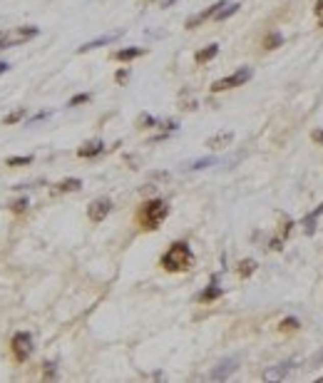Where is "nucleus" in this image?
Listing matches in <instances>:
<instances>
[{"mask_svg":"<svg viewBox=\"0 0 323 383\" xmlns=\"http://www.w3.org/2000/svg\"><path fill=\"white\" fill-rule=\"evenodd\" d=\"M191 261H194V254H191L187 242L171 244L169 251L162 256V267L167 269V271H187L191 267Z\"/></svg>","mask_w":323,"mask_h":383,"instance_id":"f257e3e1","label":"nucleus"},{"mask_svg":"<svg viewBox=\"0 0 323 383\" xmlns=\"http://www.w3.org/2000/svg\"><path fill=\"white\" fill-rule=\"evenodd\" d=\"M167 214H169V204L164 199H150L139 209V224L144 229H159V224L167 219Z\"/></svg>","mask_w":323,"mask_h":383,"instance_id":"f03ea898","label":"nucleus"},{"mask_svg":"<svg viewBox=\"0 0 323 383\" xmlns=\"http://www.w3.org/2000/svg\"><path fill=\"white\" fill-rule=\"evenodd\" d=\"M251 67H239L234 75L229 77H221V80H216L214 85H211V92H224V90H231V87H239V85H244L251 80Z\"/></svg>","mask_w":323,"mask_h":383,"instance_id":"7ed1b4c3","label":"nucleus"},{"mask_svg":"<svg viewBox=\"0 0 323 383\" xmlns=\"http://www.w3.org/2000/svg\"><path fill=\"white\" fill-rule=\"evenodd\" d=\"M10 348H13L15 361H28V358H30V353H33V336H30V333H25V331H20V333L13 336Z\"/></svg>","mask_w":323,"mask_h":383,"instance_id":"20e7f679","label":"nucleus"},{"mask_svg":"<svg viewBox=\"0 0 323 383\" xmlns=\"http://www.w3.org/2000/svg\"><path fill=\"white\" fill-rule=\"evenodd\" d=\"M110 211H112V202H110L107 197H102V199H95V202L87 207V217H90L92 222H102V219H107Z\"/></svg>","mask_w":323,"mask_h":383,"instance_id":"39448f33","label":"nucleus"},{"mask_svg":"<svg viewBox=\"0 0 323 383\" xmlns=\"http://www.w3.org/2000/svg\"><path fill=\"white\" fill-rule=\"evenodd\" d=\"M117 38H122V30H117V33H107V35H100V38L90 40V42H85V45H80L77 47V53H90V50H95V47H102V45H110L114 42Z\"/></svg>","mask_w":323,"mask_h":383,"instance_id":"423d86ee","label":"nucleus"},{"mask_svg":"<svg viewBox=\"0 0 323 383\" xmlns=\"http://www.w3.org/2000/svg\"><path fill=\"white\" fill-rule=\"evenodd\" d=\"M224 5H227V0H219L216 5H211V8H207L204 13H199V15H194V18H189V20H187V28H189V30H191V28H196L199 22H204V20L214 18V15H216V13H219V10H221Z\"/></svg>","mask_w":323,"mask_h":383,"instance_id":"0eeeda50","label":"nucleus"},{"mask_svg":"<svg viewBox=\"0 0 323 383\" xmlns=\"http://www.w3.org/2000/svg\"><path fill=\"white\" fill-rule=\"evenodd\" d=\"M231 142H234V132H219V134H214V137L207 139V147H211V150H221V147H227V145H231Z\"/></svg>","mask_w":323,"mask_h":383,"instance_id":"6e6552de","label":"nucleus"},{"mask_svg":"<svg viewBox=\"0 0 323 383\" xmlns=\"http://www.w3.org/2000/svg\"><path fill=\"white\" fill-rule=\"evenodd\" d=\"M293 366H296V361H284V364H279L276 368L266 371V373H264V378H266V381H276V378H284V376L288 373V371H291V368H293Z\"/></svg>","mask_w":323,"mask_h":383,"instance_id":"1a4fd4ad","label":"nucleus"},{"mask_svg":"<svg viewBox=\"0 0 323 383\" xmlns=\"http://www.w3.org/2000/svg\"><path fill=\"white\" fill-rule=\"evenodd\" d=\"M102 150H105L102 139H90V142H85V145L77 150V154H80V157H95V154H100Z\"/></svg>","mask_w":323,"mask_h":383,"instance_id":"9d476101","label":"nucleus"},{"mask_svg":"<svg viewBox=\"0 0 323 383\" xmlns=\"http://www.w3.org/2000/svg\"><path fill=\"white\" fill-rule=\"evenodd\" d=\"M216 55H219V45H216V42H211V45H207L204 50H199V53L194 55V60H196V65H204V62L214 60Z\"/></svg>","mask_w":323,"mask_h":383,"instance_id":"9b49d317","label":"nucleus"},{"mask_svg":"<svg viewBox=\"0 0 323 383\" xmlns=\"http://www.w3.org/2000/svg\"><path fill=\"white\" fill-rule=\"evenodd\" d=\"M234 368H236V361H234V358H229V361H224V364H219V368H214V371H211V378H214V381H224Z\"/></svg>","mask_w":323,"mask_h":383,"instance_id":"f8f14e48","label":"nucleus"},{"mask_svg":"<svg viewBox=\"0 0 323 383\" xmlns=\"http://www.w3.org/2000/svg\"><path fill=\"white\" fill-rule=\"evenodd\" d=\"M147 50L144 47H125V50H119L114 58L119 60V62H130V60H134V58H142Z\"/></svg>","mask_w":323,"mask_h":383,"instance_id":"ddd939ff","label":"nucleus"},{"mask_svg":"<svg viewBox=\"0 0 323 383\" xmlns=\"http://www.w3.org/2000/svg\"><path fill=\"white\" fill-rule=\"evenodd\" d=\"M281 42H284V35H281V33H268L266 38H264V47H266V50H276Z\"/></svg>","mask_w":323,"mask_h":383,"instance_id":"4468645a","label":"nucleus"},{"mask_svg":"<svg viewBox=\"0 0 323 383\" xmlns=\"http://www.w3.org/2000/svg\"><path fill=\"white\" fill-rule=\"evenodd\" d=\"M221 296V289L216 286V284H211L209 289H204L202 294H199V301H214V299H219Z\"/></svg>","mask_w":323,"mask_h":383,"instance_id":"2eb2a0df","label":"nucleus"},{"mask_svg":"<svg viewBox=\"0 0 323 383\" xmlns=\"http://www.w3.org/2000/svg\"><path fill=\"white\" fill-rule=\"evenodd\" d=\"M239 8H241L239 3H227V5H224V8H221V10L214 15V18H216V20H227V18H231V15H234Z\"/></svg>","mask_w":323,"mask_h":383,"instance_id":"dca6fc26","label":"nucleus"},{"mask_svg":"<svg viewBox=\"0 0 323 383\" xmlns=\"http://www.w3.org/2000/svg\"><path fill=\"white\" fill-rule=\"evenodd\" d=\"M318 214H323V204L318 207V209L313 211V214H308L304 219V227H306V234H313V229H316V219H318Z\"/></svg>","mask_w":323,"mask_h":383,"instance_id":"f3484780","label":"nucleus"},{"mask_svg":"<svg viewBox=\"0 0 323 383\" xmlns=\"http://www.w3.org/2000/svg\"><path fill=\"white\" fill-rule=\"evenodd\" d=\"M254 271H256V261H254V259H244V261L239 264V276H244V279H249Z\"/></svg>","mask_w":323,"mask_h":383,"instance_id":"a211bd4d","label":"nucleus"},{"mask_svg":"<svg viewBox=\"0 0 323 383\" xmlns=\"http://www.w3.org/2000/svg\"><path fill=\"white\" fill-rule=\"evenodd\" d=\"M80 187H82L80 179H62V182L57 184V192H77Z\"/></svg>","mask_w":323,"mask_h":383,"instance_id":"6ab92c4d","label":"nucleus"},{"mask_svg":"<svg viewBox=\"0 0 323 383\" xmlns=\"http://www.w3.org/2000/svg\"><path fill=\"white\" fill-rule=\"evenodd\" d=\"M25 115H28V110H25V107H20V110H15V112L5 115V119H3V122H5V125H15V122H20Z\"/></svg>","mask_w":323,"mask_h":383,"instance_id":"aec40b11","label":"nucleus"},{"mask_svg":"<svg viewBox=\"0 0 323 383\" xmlns=\"http://www.w3.org/2000/svg\"><path fill=\"white\" fill-rule=\"evenodd\" d=\"M33 162V157L28 154V157H10L8 159V167H25V164H30Z\"/></svg>","mask_w":323,"mask_h":383,"instance_id":"412c9836","label":"nucleus"},{"mask_svg":"<svg viewBox=\"0 0 323 383\" xmlns=\"http://www.w3.org/2000/svg\"><path fill=\"white\" fill-rule=\"evenodd\" d=\"M214 162H216L214 157H207V159H196V162H191L187 170H204V167H211Z\"/></svg>","mask_w":323,"mask_h":383,"instance_id":"4be33fe9","label":"nucleus"},{"mask_svg":"<svg viewBox=\"0 0 323 383\" xmlns=\"http://www.w3.org/2000/svg\"><path fill=\"white\" fill-rule=\"evenodd\" d=\"M279 328H281L284 333H286V331H296V328H299V319H284Z\"/></svg>","mask_w":323,"mask_h":383,"instance_id":"5701e85b","label":"nucleus"},{"mask_svg":"<svg viewBox=\"0 0 323 383\" xmlns=\"http://www.w3.org/2000/svg\"><path fill=\"white\" fill-rule=\"evenodd\" d=\"M85 102H90V95L87 92H82V95H75L70 102H67V107H77V105H85Z\"/></svg>","mask_w":323,"mask_h":383,"instance_id":"b1692460","label":"nucleus"},{"mask_svg":"<svg viewBox=\"0 0 323 383\" xmlns=\"http://www.w3.org/2000/svg\"><path fill=\"white\" fill-rule=\"evenodd\" d=\"M28 207H30V199H28V197H22V199H18V202L13 204V211H15V214H20V211H25Z\"/></svg>","mask_w":323,"mask_h":383,"instance_id":"393cba45","label":"nucleus"},{"mask_svg":"<svg viewBox=\"0 0 323 383\" xmlns=\"http://www.w3.org/2000/svg\"><path fill=\"white\" fill-rule=\"evenodd\" d=\"M8 42H10L8 33H5V30H0V50H8Z\"/></svg>","mask_w":323,"mask_h":383,"instance_id":"a878e982","label":"nucleus"},{"mask_svg":"<svg viewBox=\"0 0 323 383\" xmlns=\"http://www.w3.org/2000/svg\"><path fill=\"white\" fill-rule=\"evenodd\" d=\"M127 77H130V73H127V70H119V73H117V82L122 85V82H127Z\"/></svg>","mask_w":323,"mask_h":383,"instance_id":"bb28decb","label":"nucleus"},{"mask_svg":"<svg viewBox=\"0 0 323 383\" xmlns=\"http://www.w3.org/2000/svg\"><path fill=\"white\" fill-rule=\"evenodd\" d=\"M45 378H55V371H53V364H45Z\"/></svg>","mask_w":323,"mask_h":383,"instance_id":"cd10ccee","label":"nucleus"},{"mask_svg":"<svg viewBox=\"0 0 323 383\" xmlns=\"http://www.w3.org/2000/svg\"><path fill=\"white\" fill-rule=\"evenodd\" d=\"M10 70V62H5V60H0V75H5Z\"/></svg>","mask_w":323,"mask_h":383,"instance_id":"c85d7f7f","label":"nucleus"},{"mask_svg":"<svg viewBox=\"0 0 323 383\" xmlns=\"http://www.w3.org/2000/svg\"><path fill=\"white\" fill-rule=\"evenodd\" d=\"M313 10H316V15H323V0L316 3V8H313Z\"/></svg>","mask_w":323,"mask_h":383,"instance_id":"c756f323","label":"nucleus"},{"mask_svg":"<svg viewBox=\"0 0 323 383\" xmlns=\"http://www.w3.org/2000/svg\"><path fill=\"white\" fill-rule=\"evenodd\" d=\"M313 139H316V142H321V145H323V130H318V132H313Z\"/></svg>","mask_w":323,"mask_h":383,"instance_id":"7c9ffc66","label":"nucleus"},{"mask_svg":"<svg viewBox=\"0 0 323 383\" xmlns=\"http://www.w3.org/2000/svg\"><path fill=\"white\" fill-rule=\"evenodd\" d=\"M321 361H323V351H321V353H316V356H313V364H321Z\"/></svg>","mask_w":323,"mask_h":383,"instance_id":"2f4dec72","label":"nucleus"},{"mask_svg":"<svg viewBox=\"0 0 323 383\" xmlns=\"http://www.w3.org/2000/svg\"><path fill=\"white\" fill-rule=\"evenodd\" d=\"M171 3H177V0H162V8H169Z\"/></svg>","mask_w":323,"mask_h":383,"instance_id":"473e14b6","label":"nucleus"},{"mask_svg":"<svg viewBox=\"0 0 323 383\" xmlns=\"http://www.w3.org/2000/svg\"><path fill=\"white\" fill-rule=\"evenodd\" d=\"M318 28H323V18H321V22H318Z\"/></svg>","mask_w":323,"mask_h":383,"instance_id":"72a5a7b5","label":"nucleus"}]
</instances>
